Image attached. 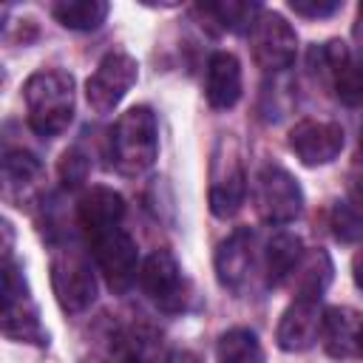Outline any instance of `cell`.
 <instances>
[{"mask_svg": "<svg viewBox=\"0 0 363 363\" xmlns=\"http://www.w3.org/2000/svg\"><path fill=\"white\" fill-rule=\"evenodd\" d=\"M111 164L125 176H139L153 167L159 156V125L147 105L125 111L108 133Z\"/></svg>", "mask_w": 363, "mask_h": 363, "instance_id": "obj_1", "label": "cell"}, {"mask_svg": "<svg viewBox=\"0 0 363 363\" xmlns=\"http://www.w3.org/2000/svg\"><path fill=\"white\" fill-rule=\"evenodd\" d=\"M26 111L28 125L40 136L62 133L74 119V77L68 71H37L26 79Z\"/></svg>", "mask_w": 363, "mask_h": 363, "instance_id": "obj_2", "label": "cell"}, {"mask_svg": "<svg viewBox=\"0 0 363 363\" xmlns=\"http://www.w3.org/2000/svg\"><path fill=\"white\" fill-rule=\"evenodd\" d=\"M252 201L267 224H289L303 210V190L298 179L281 164H264L252 182Z\"/></svg>", "mask_w": 363, "mask_h": 363, "instance_id": "obj_3", "label": "cell"}, {"mask_svg": "<svg viewBox=\"0 0 363 363\" xmlns=\"http://www.w3.org/2000/svg\"><path fill=\"white\" fill-rule=\"evenodd\" d=\"M3 335L17 343H48V332L43 329L37 306L28 298L26 278L17 272L11 258L3 264Z\"/></svg>", "mask_w": 363, "mask_h": 363, "instance_id": "obj_4", "label": "cell"}, {"mask_svg": "<svg viewBox=\"0 0 363 363\" xmlns=\"http://www.w3.org/2000/svg\"><path fill=\"white\" fill-rule=\"evenodd\" d=\"M247 196V176L241 153L233 136H221L210 167V210L218 218H230L241 210Z\"/></svg>", "mask_w": 363, "mask_h": 363, "instance_id": "obj_5", "label": "cell"}, {"mask_svg": "<svg viewBox=\"0 0 363 363\" xmlns=\"http://www.w3.org/2000/svg\"><path fill=\"white\" fill-rule=\"evenodd\" d=\"M51 286L62 312H85L96 301V278L79 250H60L51 258Z\"/></svg>", "mask_w": 363, "mask_h": 363, "instance_id": "obj_6", "label": "cell"}, {"mask_svg": "<svg viewBox=\"0 0 363 363\" xmlns=\"http://www.w3.org/2000/svg\"><path fill=\"white\" fill-rule=\"evenodd\" d=\"M250 48L252 60L264 71H284L295 62L298 34L278 11H261L250 26Z\"/></svg>", "mask_w": 363, "mask_h": 363, "instance_id": "obj_7", "label": "cell"}, {"mask_svg": "<svg viewBox=\"0 0 363 363\" xmlns=\"http://www.w3.org/2000/svg\"><path fill=\"white\" fill-rule=\"evenodd\" d=\"M139 77V62L125 51H111L99 60L85 82V99L96 113H111Z\"/></svg>", "mask_w": 363, "mask_h": 363, "instance_id": "obj_8", "label": "cell"}, {"mask_svg": "<svg viewBox=\"0 0 363 363\" xmlns=\"http://www.w3.org/2000/svg\"><path fill=\"white\" fill-rule=\"evenodd\" d=\"M139 286L162 312H182L187 306V281L179 261L167 250H156L145 258L139 269Z\"/></svg>", "mask_w": 363, "mask_h": 363, "instance_id": "obj_9", "label": "cell"}, {"mask_svg": "<svg viewBox=\"0 0 363 363\" xmlns=\"http://www.w3.org/2000/svg\"><path fill=\"white\" fill-rule=\"evenodd\" d=\"M91 252H94L96 267L113 292H125L136 281V264H139L136 241L122 227H113V230L94 235Z\"/></svg>", "mask_w": 363, "mask_h": 363, "instance_id": "obj_10", "label": "cell"}, {"mask_svg": "<svg viewBox=\"0 0 363 363\" xmlns=\"http://www.w3.org/2000/svg\"><path fill=\"white\" fill-rule=\"evenodd\" d=\"M289 147L306 167H320L343 150V128L323 119H301L289 130Z\"/></svg>", "mask_w": 363, "mask_h": 363, "instance_id": "obj_11", "label": "cell"}, {"mask_svg": "<svg viewBox=\"0 0 363 363\" xmlns=\"http://www.w3.org/2000/svg\"><path fill=\"white\" fill-rule=\"evenodd\" d=\"M320 60L329 71L335 96L349 108L363 105V57L349 51L346 43L332 40L320 48Z\"/></svg>", "mask_w": 363, "mask_h": 363, "instance_id": "obj_12", "label": "cell"}, {"mask_svg": "<svg viewBox=\"0 0 363 363\" xmlns=\"http://www.w3.org/2000/svg\"><path fill=\"white\" fill-rule=\"evenodd\" d=\"M320 326L323 309L318 306V301H295L284 309L275 340L284 352H306L309 346H315V340H320Z\"/></svg>", "mask_w": 363, "mask_h": 363, "instance_id": "obj_13", "label": "cell"}, {"mask_svg": "<svg viewBox=\"0 0 363 363\" xmlns=\"http://www.w3.org/2000/svg\"><path fill=\"white\" fill-rule=\"evenodd\" d=\"M320 340L329 357L346 360L363 354V318L349 306H332L323 312Z\"/></svg>", "mask_w": 363, "mask_h": 363, "instance_id": "obj_14", "label": "cell"}, {"mask_svg": "<svg viewBox=\"0 0 363 363\" xmlns=\"http://www.w3.org/2000/svg\"><path fill=\"white\" fill-rule=\"evenodd\" d=\"M250 269H252V233L247 227H238L216 250V275L221 286L238 292Z\"/></svg>", "mask_w": 363, "mask_h": 363, "instance_id": "obj_15", "label": "cell"}, {"mask_svg": "<svg viewBox=\"0 0 363 363\" xmlns=\"http://www.w3.org/2000/svg\"><path fill=\"white\" fill-rule=\"evenodd\" d=\"M204 94H207V102L218 111H227L241 99V62L235 54L216 51L207 60Z\"/></svg>", "mask_w": 363, "mask_h": 363, "instance_id": "obj_16", "label": "cell"}, {"mask_svg": "<svg viewBox=\"0 0 363 363\" xmlns=\"http://www.w3.org/2000/svg\"><path fill=\"white\" fill-rule=\"evenodd\" d=\"M125 216V199L111 187H91L79 199V224L88 233V238L119 227Z\"/></svg>", "mask_w": 363, "mask_h": 363, "instance_id": "obj_17", "label": "cell"}, {"mask_svg": "<svg viewBox=\"0 0 363 363\" xmlns=\"http://www.w3.org/2000/svg\"><path fill=\"white\" fill-rule=\"evenodd\" d=\"M40 179H43V164L37 162V156H31L26 150H9L3 156V196H6V201L23 207V201H28L37 193Z\"/></svg>", "mask_w": 363, "mask_h": 363, "instance_id": "obj_18", "label": "cell"}, {"mask_svg": "<svg viewBox=\"0 0 363 363\" xmlns=\"http://www.w3.org/2000/svg\"><path fill=\"white\" fill-rule=\"evenodd\" d=\"M332 258L326 250H309L301 255L298 267L292 269L289 281L295 289V301H320L326 286L332 284Z\"/></svg>", "mask_w": 363, "mask_h": 363, "instance_id": "obj_19", "label": "cell"}, {"mask_svg": "<svg viewBox=\"0 0 363 363\" xmlns=\"http://www.w3.org/2000/svg\"><path fill=\"white\" fill-rule=\"evenodd\" d=\"M301 255H303V247H301V238L295 233L272 235L269 244H267V255H264L267 286H281L284 281H289V275L298 267Z\"/></svg>", "mask_w": 363, "mask_h": 363, "instance_id": "obj_20", "label": "cell"}, {"mask_svg": "<svg viewBox=\"0 0 363 363\" xmlns=\"http://www.w3.org/2000/svg\"><path fill=\"white\" fill-rule=\"evenodd\" d=\"M329 227H332L335 238L343 244L363 241V187H352L343 199L335 201Z\"/></svg>", "mask_w": 363, "mask_h": 363, "instance_id": "obj_21", "label": "cell"}, {"mask_svg": "<svg viewBox=\"0 0 363 363\" xmlns=\"http://www.w3.org/2000/svg\"><path fill=\"white\" fill-rule=\"evenodd\" d=\"M111 6L105 0H60L54 3L51 14L65 26V28H74V31H94L105 23Z\"/></svg>", "mask_w": 363, "mask_h": 363, "instance_id": "obj_22", "label": "cell"}, {"mask_svg": "<svg viewBox=\"0 0 363 363\" xmlns=\"http://www.w3.org/2000/svg\"><path fill=\"white\" fill-rule=\"evenodd\" d=\"M216 360L218 363H264V349L258 335L244 326L227 329L216 343Z\"/></svg>", "mask_w": 363, "mask_h": 363, "instance_id": "obj_23", "label": "cell"}, {"mask_svg": "<svg viewBox=\"0 0 363 363\" xmlns=\"http://www.w3.org/2000/svg\"><path fill=\"white\" fill-rule=\"evenodd\" d=\"M201 11L213 14L216 23H221L224 31H250V26L255 23V17L261 14V6L255 3H238V0H227V3H210Z\"/></svg>", "mask_w": 363, "mask_h": 363, "instance_id": "obj_24", "label": "cell"}, {"mask_svg": "<svg viewBox=\"0 0 363 363\" xmlns=\"http://www.w3.org/2000/svg\"><path fill=\"white\" fill-rule=\"evenodd\" d=\"M88 170H91V162L88 156L79 150V147H68L60 159V179L65 187H79L85 179H88Z\"/></svg>", "mask_w": 363, "mask_h": 363, "instance_id": "obj_25", "label": "cell"}, {"mask_svg": "<svg viewBox=\"0 0 363 363\" xmlns=\"http://www.w3.org/2000/svg\"><path fill=\"white\" fill-rule=\"evenodd\" d=\"M289 9L301 17H329L340 9L337 0H292Z\"/></svg>", "mask_w": 363, "mask_h": 363, "instance_id": "obj_26", "label": "cell"}, {"mask_svg": "<svg viewBox=\"0 0 363 363\" xmlns=\"http://www.w3.org/2000/svg\"><path fill=\"white\" fill-rule=\"evenodd\" d=\"M162 363H201V360H199V354H193L187 349H173Z\"/></svg>", "mask_w": 363, "mask_h": 363, "instance_id": "obj_27", "label": "cell"}, {"mask_svg": "<svg viewBox=\"0 0 363 363\" xmlns=\"http://www.w3.org/2000/svg\"><path fill=\"white\" fill-rule=\"evenodd\" d=\"M357 17H360V23H363V3L357 6Z\"/></svg>", "mask_w": 363, "mask_h": 363, "instance_id": "obj_28", "label": "cell"}, {"mask_svg": "<svg viewBox=\"0 0 363 363\" xmlns=\"http://www.w3.org/2000/svg\"><path fill=\"white\" fill-rule=\"evenodd\" d=\"M360 147H363V128H360Z\"/></svg>", "mask_w": 363, "mask_h": 363, "instance_id": "obj_29", "label": "cell"}, {"mask_svg": "<svg viewBox=\"0 0 363 363\" xmlns=\"http://www.w3.org/2000/svg\"><path fill=\"white\" fill-rule=\"evenodd\" d=\"M122 363H133V360H130V357H125V360H122Z\"/></svg>", "mask_w": 363, "mask_h": 363, "instance_id": "obj_30", "label": "cell"}]
</instances>
